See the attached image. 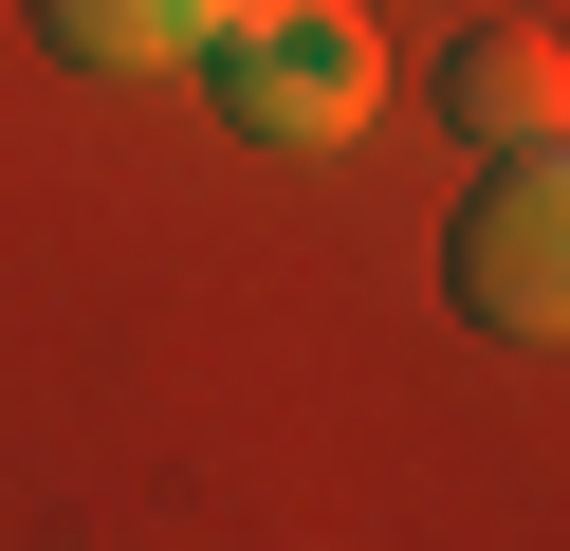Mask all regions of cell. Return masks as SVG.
Instances as JSON below:
<instances>
[{
  "label": "cell",
  "mask_w": 570,
  "mask_h": 551,
  "mask_svg": "<svg viewBox=\"0 0 570 551\" xmlns=\"http://www.w3.org/2000/svg\"><path fill=\"white\" fill-rule=\"evenodd\" d=\"M203 92H222L239 147H350L386 92V37L350 19V0H222V37H203Z\"/></svg>",
  "instance_id": "cell-1"
},
{
  "label": "cell",
  "mask_w": 570,
  "mask_h": 551,
  "mask_svg": "<svg viewBox=\"0 0 570 551\" xmlns=\"http://www.w3.org/2000/svg\"><path fill=\"white\" fill-rule=\"evenodd\" d=\"M442 276H460V313H479V331H515V350L570 313V184H552V147H497V184H460Z\"/></svg>",
  "instance_id": "cell-2"
},
{
  "label": "cell",
  "mask_w": 570,
  "mask_h": 551,
  "mask_svg": "<svg viewBox=\"0 0 570 551\" xmlns=\"http://www.w3.org/2000/svg\"><path fill=\"white\" fill-rule=\"evenodd\" d=\"M442 110H460V129H497V147H552L570 56H552L533 19H479V37H442Z\"/></svg>",
  "instance_id": "cell-3"
},
{
  "label": "cell",
  "mask_w": 570,
  "mask_h": 551,
  "mask_svg": "<svg viewBox=\"0 0 570 551\" xmlns=\"http://www.w3.org/2000/svg\"><path fill=\"white\" fill-rule=\"evenodd\" d=\"M38 37H56L75 73H166V56L222 37V0H38Z\"/></svg>",
  "instance_id": "cell-4"
}]
</instances>
